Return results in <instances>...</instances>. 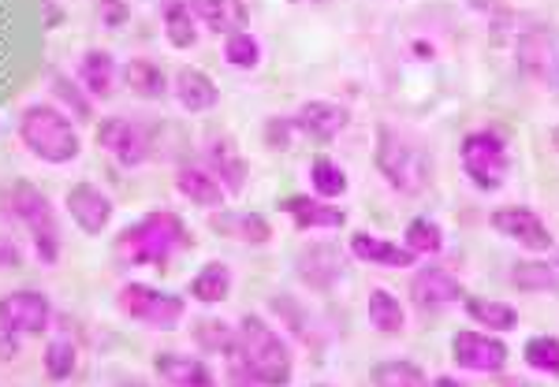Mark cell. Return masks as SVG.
Returning <instances> with one entry per match:
<instances>
[{"label": "cell", "mask_w": 559, "mask_h": 387, "mask_svg": "<svg viewBox=\"0 0 559 387\" xmlns=\"http://www.w3.org/2000/svg\"><path fill=\"white\" fill-rule=\"evenodd\" d=\"M23 246L12 235H0V268H20L23 265Z\"/></svg>", "instance_id": "ee69618b"}, {"label": "cell", "mask_w": 559, "mask_h": 387, "mask_svg": "<svg viewBox=\"0 0 559 387\" xmlns=\"http://www.w3.org/2000/svg\"><path fill=\"white\" fill-rule=\"evenodd\" d=\"M52 324V302L45 291L20 287V291L0 294V331L12 336H45Z\"/></svg>", "instance_id": "30bf717a"}, {"label": "cell", "mask_w": 559, "mask_h": 387, "mask_svg": "<svg viewBox=\"0 0 559 387\" xmlns=\"http://www.w3.org/2000/svg\"><path fill=\"white\" fill-rule=\"evenodd\" d=\"M366 313H369V328L381 331V336H403L407 331V310L384 287H373L366 294Z\"/></svg>", "instance_id": "f546056e"}, {"label": "cell", "mask_w": 559, "mask_h": 387, "mask_svg": "<svg viewBox=\"0 0 559 387\" xmlns=\"http://www.w3.org/2000/svg\"><path fill=\"white\" fill-rule=\"evenodd\" d=\"M173 94L179 108L191 116L213 112V108L221 105V86H216L202 68H179L173 78Z\"/></svg>", "instance_id": "603a6c76"}, {"label": "cell", "mask_w": 559, "mask_h": 387, "mask_svg": "<svg viewBox=\"0 0 559 387\" xmlns=\"http://www.w3.org/2000/svg\"><path fill=\"white\" fill-rule=\"evenodd\" d=\"M173 183H176L179 197H187V202L198 205V209H205V213L224 209V202H228V191H224V186L213 179L210 168H202V165H179Z\"/></svg>", "instance_id": "44dd1931"}, {"label": "cell", "mask_w": 559, "mask_h": 387, "mask_svg": "<svg viewBox=\"0 0 559 387\" xmlns=\"http://www.w3.org/2000/svg\"><path fill=\"white\" fill-rule=\"evenodd\" d=\"M344 273H347V250H340L329 239L310 242V246H302L295 254V276L318 294L332 291V287L344 280Z\"/></svg>", "instance_id": "4fadbf2b"}, {"label": "cell", "mask_w": 559, "mask_h": 387, "mask_svg": "<svg viewBox=\"0 0 559 387\" xmlns=\"http://www.w3.org/2000/svg\"><path fill=\"white\" fill-rule=\"evenodd\" d=\"M548 142H552V149L559 153V123H556V128H552V131H548Z\"/></svg>", "instance_id": "7dc6e473"}, {"label": "cell", "mask_w": 559, "mask_h": 387, "mask_svg": "<svg viewBox=\"0 0 559 387\" xmlns=\"http://www.w3.org/2000/svg\"><path fill=\"white\" fill-rule=\"evenodd\" d=\"M15 131H20L23 149L49 168H64L71 160H79V153H83V134H79L75 120H71L64 108H57L49 101L26 105L20 112Z\"/></svg>", "instance_id": "277c9868"}, {"label": "cell", "mask_w": 559, "mask_h": 387, "mask_svg": "<svg viewBox=\"0 0 559 387\" xmlns=\"http://www.w3.org/2000/svg\"><path fill=\"white\" fill-rule=\"evenodd\" d=\"M310 186H313V194H318V197L336 202V197L347 194L350 179H347L344 165H340L336 157H324V153H321V157L310 160Z\"/></svg>", "instance_id": "836d02e7"}, {"label": "cell", "mask_w": 559, "mask_h": 387, "mask_svg": "<svg viewBox=\"0 0 559 387\" xmlns=\"http://www.w3.org/2000/svg\"><path fill=\"white\" fill-rule=\"evenodd\" d=\"M313 387H332V384H313Z\"/></svg>", "instance_id": "681fc988"}, {"label": "cell", "mask_w": 559, "mask_h": 387, "mask_svg": "<svg viewBox=\"0 0 559 387\" xmlns=\"http://www.w3.org/2000/svg\"><path fill=\"white\" fill-rule=\"evenodd\" d=\"M369 380H373V387H429L426 368L411 362V358H384V362L373 365Z\"/></svg>", "instance_id": "d6a6232c"}, {"label": "cell", "mask_w": 559, "mask_h": 387, "mask_svg": "<svg viewBox=\"0 0 559 387\" xmlns=\"http://www.w3.org/2000/svg\"><path fill=\"white\" fill-rule=\"evenodd\" d=\"M239 331V362L261 387H287L295 380V354L280 328H273L261 313H242L236 321Z\"/></svg>", "instance_id": "5b68a950"}, {"label": "cell", "mask_w": 559, "mask_h": 387, "mask_svg": "<svg viewBox=\"0 0 559 387\" xmlns=\"http://www.w3.org/2000/svg\"><path fill=\"white\" fill-rule=\"evenodd\" d=\"M459 165H463L466 179L477 186V191L492 194L508 183L511 176V149L508 138L492 128H477L466 131L463 142H459Z\"/></svg>", "instance_id": "8992f818"}, {"label": "cell", "mask_w": 559, "mask_h": 387, "mask_svg": "<svg viewBox=\"0 0 559 387\" xmlns=\"http://www.w3.org/2000/svg\"><path fill=\"white\" fill-rule=\"evenodd\" d=\"M295 128L313 142H336L350 128V108L344 101H329V97H313L295 108Z\"/></svg>", "instance_id": "9a60e30c"}, {"label": "cell", "mask_w": 559, "mask_h": 387, "mask_svg": "<svg viewBox=\"0 0 559 387\" xmlns=\"http://www.w3.org/2000/svg\"><path fill=\"white\" fill-rule=\"evenodd\" d=\"M41 365H45V376H49L52 384H64L75 376V368H79V347L71 343V339H49L41 350Z\"/></svg>", "instance_id": "8d00e7d4"}, {"label": "cell", "mask_w": 559, "mask_h": 387, "mask_svg": "<svg viewBox=\"0 0 559 387\" xmlns=\"http://www.w3.org/2000/svg\"><path fill=\"white\" fill-rule=\"evenodd\" d=\"M198 26H205L216 38H228L236 31H247V4L242 0H187Z\"/></svg>", "instance_id": "484cf974"}, {"label": "cell", "mask_w": 559, "mask_h": 387, "mask_svg": "<svg viewBox=\"0 0 559 387\" xmlns=\"http://www.w3.org/2000/svg\"><path fill=\"white\" fill-rule=\"evenodd\" d=\"M373 165L384 183L403 197H421L432 183V153L395 123H377Z\"/></svg>", "instance_id": "3957f363"}, {"label": "cell", "mask_w": 559, "mask_h": 387, "mask_svg": "<svg viewBox=\"0 0 559 387\" xmlns=\"http://www.w3.org/2000/svg\"><path fill=\"white\" fill-rule=\"evenodd\" d=\"M191 339L198 343L202 354H216V358H231L239 350V331L236 324L221 321V317H202L191 324Z\"/></svg>", "instance_id": "1f68e13d"}, {"label": "cell", "mask_w": 559, "mask_h": 387, "mask_svg": "<svg viewBox=\"0 0 559 387\" xmlns=\"http://www.w3.org/2000/svg\"><path fill=\"white\" fill-rule=\"evenodd\" d=\"M292 4H329V0H292Z\"/></svg>", "instance_id": "c3c4849f"}, {"label": "cell", "mask_w": 559, "mask_h": 387, "mask_svg": "<svg viewBox=\"0 0 559 387\" xmlns=\"http://www.w3.org/2000/svg\"><path fill=\"white\" fill-rule=\"evenodd\" d=\"M489 223L496 235L511 239L515 246L530 250V254H548L556 246L552 228L545 223V216L534 213L530 205H500L489 213Z\"/></svg>", "instance_id": "8fae6325"}, {"label": "cell", "mask_w": 559, "mask_h": 387, "mask_svg": "<svg viewBox=\"0 0 559 387\" xmlns=\"http://www.w3.org/2000/svg\"><path fill=\"white\" fill-rule=\"evenodd\" d=\"M463 313L481 331H492V336H503V331H515L519 328V310H515V305L500 302V299H485V294H466V299H463Z\"/></svg>", "instance_id": "83f0119b"}, {"label": "cell", "mask_w": 559, "mask_h": 387, "mask_svg": "<svg viewBox=\"0 0 559 387\" xmlns=\"http://www.w3.org/2000/svg\"><path fill=\"white\" fill-rule=\"evenodd\" d=\"M231 287H236V273L228 261H205L187 283V299L198 305H224L231 299Z\"/></svg>", "instance_id": "d4e9b609"}, {"label": "cell", "mask_w": 559, "mask_h": 387, "mask_svg": "<svg viewBox=\"0 0 559 387\" xmlns=\"http://www.w3.org/2000/svg\"><path fill=\"white\" fill-rule=\"evenodd\" d=\"M49 86H52V97H57V101L64 105V112L71 116V120H83V123H86V120H94V97H90L86 89L79 86V78L52 71Z\"/></svg>", "instance_id": "e575fe53"}, {"label": "cell", "mask_w": 559, "mask_h": 387, "mask_svg": "<svg viewBox=\"0 0 559 387\" xmlns=\"http://www.w3.org/2000/svg\"><path fill=\"white\" fill-rule=\"evenodd\" d=\"M280 213H284L299 231H332V228H344L347 223V213L340 209L336 202L318 197V194L284 197V202H280Z\"/></svg>", "instance_id": "e0dca14e"}, {"label": "cell", "mask_w": 559, "mask_h": 387, "mask_svg": "<svg viewBox=\"0 0 559 387\" xmlns=\"http://www.w3.org/2000/svg\"><path fill=\"white\" fill-rule=\"evenodd\" d=\"M210 231L221 239L242 242V246H269L273 242V223L261 213H236V209H213L210 213Z\"/></svg>", "instance_id": "ffe728a7"}, {"label": "cell", "mask_w": 559, "mask_h": 387, "mask_svg": "<svg viewBox=\"0 0 559 387\" xmlns=\"http://www.w3.org/2000/svg\"><path fill=\"white\" fill-rule=\"evenodd\" d=\"M519 71L537 86H552L559 75V57H556V41L545 31H526L519 38L515 49Z\"/></svg>", "instance_id": "d6986e66"}, {"label": "cell", "mask_w": 559, "mask_h": 387, "mask_svg": "<svg viewBox=\"0 0 559 387\" xmlns=\"http://www.w3.org/2000/svg\"><path fill=\"white\" fill-rule=\"evenodd\" d=\"M347 254L355 261H366V265L377 268H414L418 265V254H411L407 246L381 235H369V231H355L347 242Z\"/></svg>", "instance_id": "7402d4cb"}, {"label": "cell", "mask_w": 559, "mask_h": 387, "mask_svg": "<svg viewBox=\"0 0 559 387\" xmlns=\"http://www.w3.org/2000/svg\"><path fill=\"white\" fill-rule=\"evenodd\" d=\"M64 209L71 216V223H75V228L90 239L105 235L116 220V202L105 194V186L90 183V179H79V183L68 186Z\"/></svg>", "instance_id": "7c38bea8"}, {"label": "cell", "mask_w": 559, "mask_h": 387, "mask_svg": "<svg viewBox=\"0 0 559 387\" xmlns=\"http://www.w3.org/2000/svg\"><path fill=\"white\" fill-rule=\"evenodd\" d=\"M522 362L540 376H556L559 380V336H534L522 347Z\"/></svg>", "instance_id": "f35d334b"}, {"label": "cell", "mask_w": 559, "mask_h": 387, "mask_svg": "<svg viewBox=\"0 0 559 387\" xmlns=\"http://www.w3.org/2000/svg\"><path fill=\"white\" fill-rule=\"evenodd\" d=\"M116 310H120L128 321L142 324V328L173 331L187 321V294L160 291V287H153V283L131 280L116 291Z\"/></svg>", "instance_id": "52a82bcc"}, {"label": "cell", "mask_w": 559, "mask_h": 387, "mask_svg": "<svg viewBox=\"0 0 559 387\" xmlns=\"http://www.w3.org/2000/svg\"><path fill=\"white\" fill-rule=\"evenodd\" d=\"M452 362L463 373H481V376H500L511 362V350L500 336L481 328H463L452 336Z\"/></svg>", "instance_id": "9c48e42d"}, {"label": "cell", "mask_w": 559, "mask_h": 387, "mask_svg": "<svg viewBox=\"0 0 559 387\" xmlns=\"http://www.w3.org/2000/svg\"><path fill=\"white\" fill-rule=\"evenodd\" d=\"M160 8V31H165V41L173 49H194L198 38H202V26H198L194 12L187 0H157Z\"/></svg>", "instance_id": "f1b7e54d"}, {"label": "cell", "mask_w": 559, "mask_h": 387, "mask_svg": "<svg viewBox=\"0 0 559 387\" xmlns=\"http://www.w3.org/2000/svg\"><path fill=\"white\" fill-rule=\"evenodd\" d=\"M153 373L168 387H221L210 362L198 354H183V350H160V354H153Z\"/></svg>", "instance_id": "ac0fdd59"}, {"label": "cell", "mask_w": 559, "mask_h": 387, "mask_svg": "<svg viewBox=\"0 0 559 387\" xmlns=\"http://www.w3.org/2000/svg\"><path fill=\"white\" fill-rule=\"evenodd\" d=\"M112 250L123 265L165 273L179 254L194 250V231L176 209H150L112 239Z\"/></svg>", "instance_id": "6da1fadb"}, {"label": "cell", "mask_w": 559, "mask_h": 387, "mask_svg": "<svg viewBox=\"0 0 559 387\" xmlns=\"http://www.w3.org/2000/svg\"><path fill=\"white\" fill-rule=\"evenodd\" d=\"M120 83L128 86L134 97H142V101H160V97L173 89L165 68L150 57H131L128 64H120Z\"/></svg>", "instance_id": "4316f807"}, {"label": "cell", "mask_w": 559, "mask_h": 387, "mask_svg": "<svg viewBox=\"0 0 559 387\" xmlns=\"http://www.w3.org/2000/svg\"><path fill=\"white\" fill-rule=\"evenodd\" d=\"M75 78L94 101L97 97H112L116 83H120V64H116V57L108 49H86L75 64Z\"/></svg>", "instance_id": "cb8c5ba5"}, {"label": "cell", "mask_w": 559, "mask_h": 387, "mask_svg": "<svg viewBox=\"0 0 559 387\" xmlns=\"http://www.w3.org/2000/svg\"><path fill=\"white\" fill-rule=\"evenodd\" d=\"M94 12L102 26L108 31H120V26L131 23V0H94Z\"/></svg>", "instance_id": "b9f144b4"}, {"label": "cell", "mask_w": 559, "mask_h": 387, "mask_svg": "<svg viewBox=\"0 0 559 387\" xmlns=\"http://www.w3.org/2000/svg\"><path fill=\"white\" fill-rule=\"evenodd\" d=\"M228 362V373H224V380H228V387H261L254 376H250V368L239 362V354H231V358H224Z\"/></svg>", "instance_id": "7bdbcfd3"}, {"label": "cell", "mask_w": 559, "mask_h": 387, "mask_svg": "<svg viewBox=\"0 0 559 387\" xmlns=\"http://www.w3.org/2000/svg\"><path fill=\"white\" fill-rule=\"evenodd\" d=\"M20 354H23L20 336H12V331H0V362H15Z\"/></svg>", "instance_id": "f6af8a7d"}, {"label": "cell", "mask_w": 559, "mask_h": 387, "mask_svg": "<svg viewBox=\"0 0 559 387\" xmlns=\"http://www.w3.org/2000/svg\"><path fill=\"white\" fill-rule=\"evenodd\" d=\"M403 246L418 257H437V254H444V231H440V223L429 220V216H414L407 223V231H403Z\"/></svg>", "instance_id": "d590c367"}, {"label": "cell", "mask_w": 559, "mask_h": 387, "mask_svg": "<svg viewBox=\"0 0 559 387\" xmlns=\"http://www.w3.org/2000/svg\"><path fill=\"white\" fill-rule=\"evenodd\" d=\"M295 134H299V128H295V116H269L265 123H261V142H265V149H292Z\"/></svg>", "instance_id": "60d3db41"}, {"label": "cell", "mask_w": 559, "mask_h": 387, "mask_svg": "<svg viewBox=\"0 0 559 387\" xmlns=\"http://www.w3.org/2000/svg\"><path fill=\"white\" fill-rule=\"evenodd\" d=\"M508 280L522 294H552L559 291V261H515Z\"/></svg>", "instance_id": "4dcf8cb0"}, {"label": "cell", "mask_w": 559, "mask_h": 387, "mask_svg": "<svg viewBox=\"0 0 559 387\" xmlns=\"http://www.w3.org/2000/svg\"><path fill=\"white\" fill-rule=\"evenodd\" d=\"M97 149H105L120 168H142L153 157V134L131 116H105L97 123Z\"/></svg>", "instance_id": "ba28073f"}, {"label": "cell", "mask_w": 559, "mask_h": 387, "mask_svg": "<svg viewBox=\"0 0 559 387\" xmlns=\"http://www.w3.org/2000/svg\"><path fill=\"white\" fill-rule=\"evenodd\" d=\"M429 387H466V384L459 380V376H437V380H432Z\"/></svg>", "instance_id": "bcb514c9"}, {"label": "cell", "mask_w": 559, "mask_h": 387, "mask_svg": "<svg viewBox=\"0 0 559 387\" xmlns=\"http://www.w3.org/2000/svg\"><path fill=\"white\" fill-rule=\"evenodd\" d=\"M202 160H205V168L213 172L216 183L231 194H242V186H247V176H250V165H247V157L239 153L236 146V138L231 134H224V131H216L205 138V146H202Z\"/></svg>", "instance_id": "5bb4252c"}, {"label": "cell", "mask_w": 559, "mask_h": 387, "mask_svg": "<svg viewBox=\"0 0 559 387\" xmlns=\"http://www.w3.org/2000/svg\"><path fill=\"white\" fill-rule=\"evenodd\" d=\"M269 310H273L299 339H313V328L306 324V310L292 299V294H273V299H269Z\"/></svg>", "instance_id": "ab89813d"}, {"label": "cell", "mask_w": 559, "mask_h": 387, "mask_svg": "<svg viewBox=\"0 0 559 387\" xmlns=\"http://www.w3.org/2000/svg\"><path fill=\"white\" fill-rule=\"evenodd\" d=\"M411 299L418 310H448V305H463L466 287L459 283V276H452L440 265H421L411 280Z\"/></svg>", "instance_id": "2e32d148"}, {"label": "cell", "mask_w": 559, "mask_h": 387, "mask_svg": "<svg viewBox=\"0 0 559 387\" xmlns=\"http://www.w3.org/2000/svg\"><path fill=\"white\" fill-rule=\"evenodd\" d=\"M0 216L23 223L26 235H31L34 257H38L45 268L60 265V254H64L60 216L52 209L49 197H45L31 179H12V183L0 186Z\"/></svg>", "instance_id": "7a4b0ae2"}, {"label": "cell", "mask_w": 559, "mask_h": 387, "mask_svg": "<svg viewBox=\"0 0 559 387\" xmlns=\"http://www.w3.org/2000/svg\"><path fill=\"white\" fill-rule=\"evenodd\" d=\"M221 52H224V64L239 68V71H254L261 64V41L250 31L228 34V38H224V45H221Z\"/></svg>", "instance_id": "74e56055"}]
</instances>
